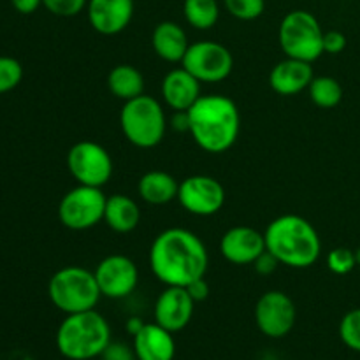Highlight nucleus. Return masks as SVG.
Returning <instances> with one entry per match:
<instances>
[{
  "mask_svg": "<svg viewBox=\"0 0 360 360\" xmlns=\"http://www.w3.org/2000/svg\"><path fill=\"white\" fill-rule=\"evenodd\" d=\"M309 98L315 105L322 109H333L343 98V88L336 77L315 76L308 86Z\"/></svg>",
  "mask_w": 360,
  "mask_h": 360,
  "instance_id": "25",
  "label": "nucleus"
},
{
  "mask_svg": "<svg viewBox=\"0 0 360 360\" xmlns=\"http://www.w3.org/2000/svg\"><path fill=\"white\" fill-rule=\"evenodd\" d=\"M102 360H137L134 348L125 347L122 343H109L105 352L102 354Z\"/></svg>",
  "mask_w": 360,
  "mask_h": 360,
  "instance_id": "32",
  "label": "nucleus"
},
{
  "mask_svg": "<svg viewBox=\"0 0 360 360\" xmlns=\"http://www.w3.org/2000/svg\"><path fill=\"white\" fill-rule=\"evenodd\" d=\"M185 288L188 290L190 297L195 302H202L210 297V285H207L206 278H199V280L192 281V283Z\"/></svg>",
  "mask_w": 360,
  "mask_h": 360,
  "instance_id": "34",
  "label": "nucleus"
},
{
  "mask_svg": "<svg viewBox=\"0 0 360 360\" xmlns=\"http://www.w3.org/2000/svg\"><path fill=\"white\" fill-rule=\"evenodd\" d=\"M141 221V207L132 197L115 193L108 197L104 210V224L118 234L136 231Z\"/></svg>",
  "mask_w": 360,
  "mask_h": 360,
  "instance_id": "21",
  "label": "nucleus"
},
{
  "mask_svg": "<svg viewBox=\"0 0 360 360\" xmlns=\"http://www.w3.org/2000/svg\"><path fill=\"white\" fill-rule=\"evenodd\" d=\"M11 4L20 14H32L42 6V0H11Z\"/></svg>",
  "mask_w": 360,
  "mask_h": 360,
  "instance_id": "35",
  "label": "nucleus"
},
{
  "mask_svg": "<svg viewBox=\"0 0 360 360\" xmlns=\"http://www.w3.org/2000/svg\"><path fill=\"white\" fill-rule=\"evenodd\" d=\"M111 343V327L95 309L67 315L56 330V348L69 360L102 357Z\"/></svg>",
  "mask_w": 360,
  "mask_h": 360,
  "instance_id": "4",
  "label": "nucleus"
},
{
  "mask_svg": "<svg viewBox=\"0 0 360 360\" xmlns=\"http://www.w3.org/2000/svg\"><path fill=\"white\" fill-rule=\"evenodd\" d=\"M313 67L309 62L295 58H285L273 67L269 74V84L278 95L290 97L308 90L313 81Z\"/></svg>",
  "mask_w": 360,
  "mask_h": 360,
  "instance_id": "18",
  "label": "nucleus"
},
{
  "mask_svg": "<svg viewBox=\"0 0 360 360\" xmlns=\"http://www.w3.org/2000/svg\"><path fill=\"white\" fill-rule=\"evenodd\" d=\"M150 267L165 287H188L192 281L206 278L210 253L202 239L192 231L171 227L151 243Z\"/></svg>",
  "mask_w": 360,
  "mask_h": 360,
  "instance_id": "1",
  "label": "nucleus"
},
{
  "mask_svg": "<svg viewBox=\"0 0 360 360\" xmlns=\"http://www.w3.org/2000/svg\"><path fill=\"white\" fill-rule=\"evenodd\" d=\"M23 79V67L13 56H0V95L14 90Z\"/></svg>",
  "mask_w": 360,
  "mask_h": 360,
  "instance_id": "28",
  "label": "nucleus"
},
{
  "mask_svg": "<svg viewBox=\"0 0 360 360\" xmlns=\"http://www.w3.org/2000/svg\"><path fill=\"white\" fill-rule=\"evenodd\" d=\"M195 304L185 287H165L155 302V322L169 333H179L192 320Z\"/></svg>",
  "mask_w": 360,
  "mask_h": 360,
  "instance_id": "14",
  "label": "nucleus"
},
{
  "mask_svg": "<svg viewBox=\"0 0 360 360\" xmlns=\"http://www.w3.org/2000/svg\"><path fill=\"white\" fill-rule=\"evenodd\" d=\"M297 320V309L288 294L269 290L257 301L255 322L260 333L273 340H280L292 333Z\"/></svg>",
  "mask_w": 360,
  "mask_h": 360,
  "instance_id": "11",
  "label": "nucleus"
},
{
  "mask_svg": "<svg viewBox=\"0 0 360 360\" xmlns=\"http://www.w3.org/2000/svg\"><path fill=\"white\" fill-rule=\"evenodd\" d=\"M266 250L273 253L281 266L292 269L311 267L322 253V241L316 229L299 214H283L267 225Z\"/></svg>",
  "mask_w": 360,
  "mask_h": 360,
  "instance_id": "3",
  "label": "nucleus"
},
{
  "mask_svg": "<svg viewBox=\"0 0 360 360\" xmlns=\"http://www.w3.org/2000/svg\"><path fill=\"white\" fill-rule=\"evenodd\" d=\"M143 327H144V322L141 319H136V316H134V319H130L129 322H127V330H129L130 336H136V334L139 333Z\"/></svg>",
  "mask_w": 360,
  "mask_h": 360,
  "instance_id": "37",
  "label": "nucleus"
},
{
  "mask_svg": "<svg viewBox=\"0 0 360 360\" xmlns=\"http://www.w3.org/2000/svg\"><path fill=\"white\" fill-rule=\"evenodd\" d=\"M151 46L164 62L181 63L190 44L181 25L176 21H162L151 34Z\"/></svg>",
  "mask_w": 360,
  "mask_h": 360,
  "instance_id": "20",
  "label": "nucleus"
},
{
  "mask_svg": "<svg viewBox=\"0 0 360 360\" xmlns=\"http://www.w3.org/2000/svg\"><path fill=\"white\" fill-rule=\"evenodd\" d=\"M280 48L288 58L313 63L323 55V30L315 16L308 11H290L281 20Z\"/></svg>",
  "mask_w": 360,
  "mask_h": 360,
  "instance_id": "7",
  "label": "nucleus"
},
{
  "mask_svg": "<svg viewBox=\"0 0 360 360\" xmlns=\"http://www.w3.org/2000/svg\"><path fill=\"white\" fill-rule=\"evenodd\" d=\"M188 132L200 150L220 155L231 150L241 130V115L225 95H200L188 109Z\"/></svg>",
  "mask_w": 360,
  "mask_h": 360,
  "instance_id": "2",
  "label": "nucleus"
},
{
  "mask_svg": "<svg viewBox=\"0 0 360 360\" xmlns=\"http://www.w3.org/2000/svg\"><path fill=\"white\" fill-rule=\"evenodd\" d=\"M178 200L183 210L195 217H213L224 207L225 188L211 176H188L179 183Z\"/></svg>",
  "mask_w": 360,
  "mask_h": 360,
  "instance_id": "12",
  "label": "nucleus"
},
{
  "mask_svg": "<svg viewBox=\"0 0 360 360\" xmlns=\"http://www.w3.org/2000/svg\"><path fill=\"white\" fill-rule=\"evenodd\" d=\"M51 304L65 315L95 309L102 294L95 274L79 266H69L56 271L48 283Z\"/></svg>",
  "mask_w": 360,
  "mask_h": 360,
  "instance_id": "6",
  "label": "nucleus"
},
{
  "mask_svg": "<svg viewBox=\"0 0 360 360\" xmlns=\"http://www.w3.org/2000/svg\"><path fill=\"white\" fill-rule=\"evenodd\" d=\"M220 252L231 264L248 266L266 252V238L257 229L238 225L221 236Z\"/></svg>",
  "mask_w": 360,
  "mask_h": 360,
  "instance_id": "15",
  "label": "nucleus"
},
{
  "mask_svg": "<svg viewBox=\"0 0 360 360\" xmlns=\"http://www.w3.org/2000/svg\"><path fill=\"white\" fill-rule=\"evenodd\" d=\"M108 88L116 98L129 102L144 94V77L139 69L129 63H122L109 72Z\"/></svg>",
  "mask_w": 360,
  "mask_h": 360,
  "instance_id": "23",
  "label": "nucleus"
},
{
  "mask_svg": "<svg viewBox=\"0 0 360 360\" xmlns=\"http://www.w3.org/2000/svg\"><path fill=\"white\" fill-rule=\"evenodd\" d=\"M120 127L125 139L136 148L150 150L158 146L167 130L164 105L150 95H139L123 104Z\"/></svg>",
  "mask_w": 360,
  "mask_h": 360,
  "instance_id": "5",
  "label": "nucleus"
},
{
  "mask_svg": "<svg viewBox=\"0 0 360 360\" xmlns=\"http://www.w3.org/2000/svg\"><path fill=\"white\" fill-rule=\"evenodd\" d=\"M171 127L174 130H183V132H188V112L174 111V116H172V120H171Z\"/></svg>",
  "mask_w": 360,
  "mask_h": 360,
  "instance_id": "36",
  "label": "nucleus"
},
{
  "mask_svg": "<svg viewBox=\"0 0 360 360\" xmlns=\"http://www.w3.org/2000/svg\"><path fill=\"white\" fill-rule=\"evenodd\" d=\"M340 338L345 347L360 354V308L352 309L341 319Z\"/></svg>",
  "mask_w": 360,
  "mask_h": 360,
  "instance_id": "26",
  "label": "nucleus"
},
{
  "mask_svg": "<svg viewBox=\"0 0 360 360\" xmlns=\"http://www.w3.org/2000/svg\"><path fill=\"white\" fill-rule=\"evenodd\" d=\"M280 266V262H278L276 257L273 255L271 252H264L262 255L259 257V259L253 262V267H255V271L259 274H262V276H267V274H273L274 271H276V267Z\"/></svg>",
  "mask_w": 360,
  "mask_h": 360,
  "instance_id": "33",
  "label": "nucleus"
},
{
  "mask_svg": "<svg viewBox=\"0 0 360 360\" xmlns=\"http://www.w3.org/2000/svg\"><path fill=\"white\" fill-rule=\"evenodd\" d=\"M327 267H329L334 274L345 276V274L352 273V271L357 267V253L345 248V246L330 250L329 255H327Z\"/></svg>",
  "mask_w": 360,
  "mask_h": 360,
  "instance_id": "29",
  "label": "nucleus"
},
{
  "mask_svg": "<svg viewBox=\"0 0 360 360\" xmlns=\"http://www.w3.org/2000/svg\"><path fill=\"white\" fill-rule=\"evenodd\" d=\"M229 14L241 21H252L262 16L266 0H224Z\"/></svg>",
  "mask_w": 360,
  "mask_h": 360,
  "instance_id": "27",
  "label": "nucleus"
},
{
  "mask_svg": "<svg viewBox=\"0 0 360 360\" xmlns=\"http://www.w3.org/2000/svg\"><path fill=\"white\" fill-rule=\"evenodd\" d=\"M88 21L102 35H116L125 30L134 16V0H88Z\"/></svg>",
  "mask_w": 360,
  "mask_h": 360,
  "instance_id": "16",
  "label": "nucleus"
},
{
  "mask_svg": "<svg viewBox=\"0 0 360 360\" xmlns=\"http://www.w3.org/2000/svg\"><path fill=\"white\" fill-rule=\"evenodd\" d=\"M105 200L108 197L98 186L77 185L60 200V221L70 231H88L104 221Z\"/></svg>",
  "mask_w": 360,
  "mask_h": 360,
  "instance_id": "8",
  "label": "nucleus"
},
{
  "mask_svg": "<svg viewBox=\"0 0 360 360\" xmlns=\"http://www.w3.org/2000/svg\"><path fill=\"white\" fill-rule=\"evenodd\" d=\"M347 48V37L340 30L323 32V53L327 55H340Z\"/></svg>",
  "mask_w": 360,
  "mask_h": 360,
  "instance_id": "31",
  "label": "nucleus"
},
{
  "mask_svg": "<svg viewBox=\"0 0 360 360\" xmlns=\"http://www.w3.org/2000/svg\"><path fill=\"white\" fill-rule=\"evenodd\" d=\"M132 348L137 360H174L176 343L172 333L155 323H144L132 336Z\"/></svg>",
  "mask_w": 360,
  "mask_h": 360,
  "instance_id": "19",
  "label": "nucleus"
},
{
  "mask_svg": "<svg viewBox=\"0 0 360 360\" xmlns=\"http://www.w3.org/2000/svg\"><path fill=\"white\" fill-rule=\"evenodd\" d=\"M67 169L77 185L102 188L112 176V158L98 143L79 141L67 153Z\"/></svg>",
  "mask_w": 360,
  "mask_h": 360,
  "instance_id": "9",
  "label": "nucleus"
},
{
  "mask_svg": "<svg viewBox=\"0 0 360 360\" xmlns=\"http://www.w3.org/2000/svg\"><path fill=\"white\" fill-rule=\"evenodd\" d=\"M185 20L197 30H210L220 18V6L217 0H185Z\"/></svg>",
  "mask_w": 360,
  "mask_h": 360,
  "instance_id": "24",
  "label": "nucleus"
},
{
  "mask_svg": "<svg viewBox=\"0 0 360 360\" xmlns=\"http://www.w3.org/2000/svg\"><path fill=\"white\" fill-rule=\"evenodd\" d=\"M179 183L165 171H150L141 176L137 192L141 199L151 206H164L178 199Z\"/></svg>",
  "mask_w": 360,
  "mask_h": 360,
  "instance_id": "22",
  "label": "nucleus"
},
{
  "mask_svg": "<svg viewBox=\"0 0 360 360\" xmlns=\"http://www.w3.org/2000/svg\"><path fill=\"white\" fill-rule=\"evenodd\" d=\"M88 0H42V6L55 16H77L86 7Z\"/></svg>",
  "mask_w": 360,
  "mask_h": 360,
  "instance_id": "30",
  "label": "nucleus"
},
{
  "mask_svg": "<svg viewBox=\"0 0 360 360\" xmlns=\"http://www.w3.org/2000/svg\"><path fill=\"white\" fill-rule=\"evenodd\" d=\"M101 294L108 299H123L136 290L139 269L125 255H109L97 264L94 271Z\"/></svg>",
  "mask_w": 360,
  "mask_h": 360,
  "instance_id": "13",
  "label": "nucleus"
},
{
  "mask_svg": "<svg viewBox=\"0 0 360 360\" xmlns=\"http://www.w3.org/2000/svg\"><path fill=\"white\" fill-rule=\"evenodd\" d=\"M357 266L360 267V248L357 250Z\"/></svg>",
  "mask_w": 360,
  "mask_h": 360,
  "instance_id": "38",
  "label": "nucleus"
},
{
  "mask_svg": "<svg viewBox=\"0 0 360 360\" xmlns=\"http://www.w3.org/2000/svg\"><path fill=\"white\" fill-rule=\"evenodd\" d=\"M162 101L172 111H188L200 97V81L185 67L172 69L162 79Z\"/></svg>",
  "mask_w": 360,
  "mask_h": 360,
  "instance_id": "17",
  "label": "nucleus"
},
{
  "mask_svg": "<svg viewBox=\"0 0 360 360\" xmlns=\"http://www.w3.org/2000/svg\"><path fill=\"white\" fill-rule=\"evenodd\" d=\"M181 67H185L200 83H220L231 76L234 58L220 42L199 41L188 46Z\"/></svg>",
  "mask_w": 360,
  "mask_h": 360,
  "instance_id": "10",
  "label": "nucleus"
}]
</instances>
